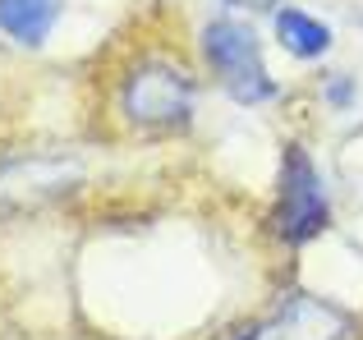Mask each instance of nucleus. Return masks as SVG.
Listing matches in <instances>:
<instances>
[{
    "instance_id": "f257e3e1",
    "label": "nucleus",
    "mask_w": 363,
    "mask_h": 340,
    "mask_svg": "<svg viewBox=\"0 0 363 340\" xmlns=\"http://www.w3.org/2000/svg\"><path fill=\"white\" fill-rule=\"evenodd\" d=\"M120 110L133 120V125H147V129L184 125L189 110H194V79H189L179 64L147 60L124 79Z\"/></svg>"
},
{
    "instance_id": "f03ea898",
    "label": "nucleus",
    "mask_w": 363,
    "mask_h": 340,
    "mask_svg": "<svg viewBox=\"0 0 363 340\" xmlns=\"http://www.w3.org/2000/svg\"><path fill=\"white\" fill-rule=\"evenodd\" d=\"M203 55L212 60V69L221 74L225 92H230L240 106H257V101L276 97V83L262 64V51H257V37L248 33L244 23H230V18H216L203 33Z\"/></svg>"
},
{
    "instance_id": "7ed1b4c3",
    "label": "nucleus",
    "mask_w": 363,
    "mask_h": 340,
    "mask_svg": "<svg viewBox=\"0 0 363 340\" xmlns=\"http://www.w3.org/2000/svg\"><path fill=\"white\" fill-rule=\"evenodd\" d=\"M327 230V193L313 157L299 143L285 147L281 157V207H276V234L285 244H308Z\"/></svg>"
},
{
    "instance_id": "20e7f679",
    "label": "nucleus",
    "mask_w": 363,
    "mask_h": 340,
    "mask_svg": "<svg viewBox=\"0 0 363 340\" xmlns=\"http://www.w3.org/2000/svg\"><path fill=\"white\" fill-rule=\"evenodd\" d=\"M79 179V166L65 157H28V162L0 166V212H18L42 198H55Z\"/></svg>"
},
{
    "instance_id": "39448f33",
    "label": "nucleus",
    "mask_w": 363,
    "mask_h": 340,
    "mask_svg": "<svg viewBox=\"0 0 363 340\" xmlns=\"http://www.w3.org/2000/svg\"><path fill=\"white\" fill-rule=\"evenodd\" d=\"M345 313L327 299H313V295H294L290 304L281 308L272 336L267 340H345Z\"/></svg>"
},
{
    "instance_id": "423d86ee",
    "label": "nucleus",
    "mask_w": 363,
    "mask_h": 340,
    "mask_svg": "<svg viewBox=\"0 0 363 340\" xmlns=\"http://www.w3.org/2000/svg\"><path fill=\"white\" fill-rule=\"evenodd\" d=\"M60 14L65 0H0V33L18 46H42Z\"/></svg>"
},
{
    "instance_id": "0eeeda50",
    "label": "nucleus",
    "mask_w": 363,
    "mask_h": 340,
    "mask_svg": "<svg viewBox=\"0 0 363 340\" xmlns=\"http://www.w3.org/2000/svg\"><path fill=\"white\" fill-rule=\"evenodd\" d=\"M276 37H281V46L290 55H299V60H318L331 46V28L318 23L313 14H303V9H281V14H276Z\"/></svg>"
},
{
    "instance_id": "6e6552de",
    "label": "nucleus",
    "mask_w": 363,
    "mask_h": 340,
    "mask_svg": "<svg viewBox=\"0 0 363 340\" xmlns=\"http://www.w3.org/2000/svg\"><path fill=\"white\" fill-rule=\"evenodd\" d=\"M322 97H327L336 110H345L350 101H354V83H350V79H331L327 88H322Z\"/></svg>"
},
{
    "instance_id": "1a4fd4ad",
    "label": "nucleus",
    "mask_w": 363,
    "mask_h": 340,
    "mask_svg": "<svg viewBox=\"0 0 363 340\" xmlns=\"http://www.w3.org/2000/svg\"><path fill=\"white\" fill-rule=\"evenodd\" d=\"M230 5H240V9H257V14H262V9H276L281 0H230Z\"/></svg>"
},
{
    "instance_id": "9d476101",
    "label": "nucleus",
    "mask_w": 363,
    "mask_h": 340,
    "mask_svg": "<svg viewBox=\"0 0 363 340\" xmlns=\"http://www.w3.org/2000/svg\"><path fill=\"white\" fill-rule=\"evenodd\" d=\"M257 336H262V327H248V332H240L235 340H257Z\"/></svg>"
}]
</instances>
